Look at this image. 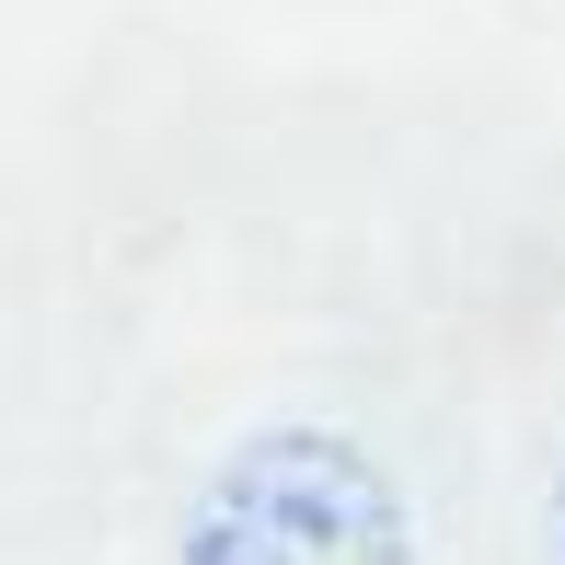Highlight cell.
<instances>
[{"mask_svg": "<svg viewBox=\"0 0 565 565\" xmlns=\"http://www.w3.org/2000/svg\"><path fill=\"white\" fill-rule=\"evenodd\" d=\"M185 565H416V520L347 427H266L196 484Z\"/></svg>", "mask_w": 565, "mask_h": 565, "instance_id": "6da1fadb", "label": "cell"}, {"mask_svg": "<svg viewBox=\"0 0 565 565\" xmlns=\"http://www.w3.org/2000/svg\"><path fill=\"white\" fill-rule=\"evenodd\" d=\"M543 565H565V497H554V520H543Z\"/></svg>", "mask_w": 565, "mask_h": 565, "instance_id": "7a4b0ae2", "label": "cell"}]
</instances>
